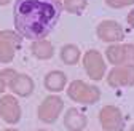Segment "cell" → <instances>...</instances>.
Here are the masks:
<instances>
[{
    "label": "cell",
    "instance_id": "obj_1",
    "mask_svg": "<svg viewBox=\"0 0 134 131\" xmlns=\"http://www.w3.org/2000/svg\"><path fill=\"white\" fill-rule=\"evenodd\" d=\"M62 13L59 0H16L13 16L16 32L29 40L46 39Z\"/></svg>",
    "mask_w": 134,
    "mask_h": 131
},
{
    "label": "cell",
    "instance_id": "obj_2",
    "mask_svg": "<svg viewBox=\"0 0 134 131\" xmlns=\"http://www.w3.org/2000/svg\"><path fill=\"white\" fill-rule=\"evenodd\" d=\"M67 96L74 102L91 106L100 99V90L94 85L83 81V80H74V81H70L69 88H67Z\"/></svg>",
    "mask_w": 134,
    "mask_h": 131
},
{
    "label": "cell",
    "instance_id": "obj_3",
    "mask_svg": "<svg viewBox=\"0 0 134 131\" xmlns=\"http://www.w3.org/2000/svg\"><path fill=\"white\" fill-rule=\"evenodd\" d=\"M62 109H64V101L56 94H49L42 101V104L37 109L38 120L46 123V125H51V123H54L58 120Z\"/></svg>",
    "mask_w": 134,
    "mask_h": 131
},
{
    "label": "cell",
    "instance_id": "obj_4",
    "mask_svg": "<svg viewBox=\"0 0 134 131\" xmlns=\"http://www.w3.org/2000/svg\"><path fill=\"white\" fill-rule=\"evenodd\" d=\"M99 122L104 131H125L123 112L116 106H104L99 112Z\"/></svg>",
    "mask_w": 134,
    "mask_h": 131
},
{
    "label": "cell",
    "instance_id": "obj_5",
    "mask_svg": "<svg viewBox=\"0 0 134 131\" xmlns=\"http://www.w3.org/2000/svg\"><path fill=\"white\" fill-rule=\"evenodd\" d=\"M83 66H85V70L91 80L99 81L105 77L107 66H105L102 54L97 50H88L85 53V56H83Z\"/></svg>",
    "mask_w": 134,
    "mask_h": 131
},
{
    "label": "cell",
    "instance_id": "obj_6",
    "mask_svg": "<svg viewBox=\"0 0 134 131\" xmlns=\"http://www.w3.org/2000/svg\"><path fill=\"white\" fill-rule=\"evenodd\" d=\"M21 46V35L13 30H0V62L13 61L16 50Z\"/></svg>",
    "mask_w": 134,
    "mask_h": 131
},
{
    "label": "cell",
    "instance_id": "obj_7",
    "mask_svg": "<svg viewBox=\"0 0 134 131\" xmlns=\"http://www.w3.org/2000/svg\"><path fill=\"white\" fill-rule=\"evenodd\" d=\"M107 85L112 88L134 86V64H120L109 72Z\"/></svg>",
    "mask_w": 134,
    "mask_h": 131
},
{
    "label": "cell",
    "instance_id": "obj_8",
    "mask_svg": "<svg viewBox=\"0 0 134 131\" xmlns=\"http://www.w3.org/2000/svg\"><path fill=\"white\" fill-rule=\"evenodd\" d=\"M105 58L113 66L129 64L134 59V45H131V43H112L105 50Z\"/></svg>",
    "mask_w": 134,
    "mask_h": 131
},
{
    "label": "cell",
    "instance_id": "obj_9",
    "mask_svg": "<svg viewBox=\"0 0 134 131\" xmlns=\"http://www.w3.org/2000/svg\"><path fill=\"white\" fill-rule=\"evenodd\" d=\"M96 34L99 40H102L105 43H120L125 39L123 27L116 21H112V19H105L100 23L96 29Z\"/></svg>",
    "mask_w": 134,
    "mask_h": 131
},
{
    "label": "cell",
    "instance_id": "obj_10",
    "mask_svg": "<svg viewBox=\"0 0 134 131\" xmlns=\"http://www.w3.org/2000/svg\"><path fill=\"white\" fill-rule=\"evenodd\" d=\"M0 117L8 125H16L21 120V106L14 96L3 94L0 97Z\"/></svg>",
    "mask_w": 134,
    "mask_h": 131
},
{
    "label": "cell",
    "instance_id": "obj_11",
    "mask_svg": "<svg viewBox=\"0 0 134 131\" xmlns=\"http://www.w3.org/2000/svg\"><path fill=\"white\" fill-rule=\"evenodd\" d=\"M88 125V117L75 107H70L64 115V126L69 131H83Z\"/></svg>",
    "mask_w": 134,
    "mask_h": 131
},
{
    "label": "cell",
    "instance_id": "obj_12",
    "mask_svg": "<svg viewBox=\"0 0 134 131\" xmlns=\"http://www.w3.org/2000/svg\"><path fill=\"white\" fill-rule=\"evenodd\" d=\"M10 90L14 93V94H18L21 97H27L34 93V80L26 75V74H18L13 80H11V83L8 85Z\"/></svg>",
    "mask_w": 134,
    "mask_h": 131
},
{
    "label": "cell",
    "instance_id": "obj_13",
    "mask_svg": "<svg viewBox=\"0 0 134 131\" xmlns=\"http://www.w3.org/2000/svg\"><path fill=\"white\" fill-rule=\"evenodd\" d=\"M43 85L51 93H61L67 86V75L62 70H51L45 75Z\"/></svg>",
    "mask_w": 134,
    "mask_h": 131
},
{
    "label": "cell",
    "instance_id": "obj_14",
    "mask_svg": "<svg viewBox=\"0 0 134 131\" xmlns=\"http://www.w3.org/2000/svg\"><path fill=\"white\" fill-rule=\"evenodd\" d=\"M30 51L38 59H51L54 56V46L46 39H38V40H32Z\"/></svg>",
    "mask_w": 134,
    "mask_h": 131
},
{
    "label": "cell",
    "instance_id": "obj_15",
    "mask_svg": "<svg viewBox=\"0 0 134 131\" xmlns=\"http://www.w3.org/2000/svg\"><path fill=\"white\" fill-rule=\"evenodd\" d=\"M81 58V53L78 50L77 45H72V43H67L61 48V61L67 66H75L78 64Z\"/></svg>",
    "mask_w": 134,
    "mask_h": 131
},
{
    "label": "cell",
    "instance_id": "obj_16",
    "mask_svg": "<svg viewBox=\"0 0 134 131\" xmlns=\"http://www.w3.org/2000/svg\"><path fill=\"white\" fill-rule=\"evenodd\" d=\"M86 5H88V0H64L62 8L67 10L69 13L80 14L83 10L86 8Z\"/></svg>",
    "mask_w": 134,
    "mask_h": 131
},
{
    "label": "cell",
    "instance_id": "obj_17",
    "mask_svg": "<svg viewBox=\"0 0 134 131\" xmlns=\"http://www.w3.org/2000/svg\"><path fill=\"white\" fill-rule=\"evenodd\" d=\"M105 3L110 8H123V7L134 5V0H105Z\"/></svg>",
    "mask_w": 134,
    "mask_h": 131
},
{
    "label": "cell",
    "instance_id": "obj_18",
    "mask_svg": "<svg viewBox=\"0 0 134 131\" xmlns=\"http://www.w3.org/2000/svg\"><path fill=\"white\" fill-rule=\"evenodd\" d=\"M16 75H18V72H16L14 69H3L2 72H0V78H2L5 83H7V86L11 83V80H13Z\"/></svg>",
    "mask_w": 134,
    "mask_h": 131
},
{
    "label": "cell",
    "instance_id": "obj_19",
    "mask_svg": "<svg viewBox=\"0 0 134 131\" xmlns=\"http://www.w3.org/2000/svg\"><path fill=\"white\" fill-rule=\"evenodd\" d=\"M128 23H129V26L134 29V8L129 11V14H128Z\"/></svg>",
    "mask_w": 134,
    "mask_h": 131
},
{
    "label": "cell",
    "instance_id": "obj_20",
    "mask_svg": "<svg viewBox=\"0 0 134 131\" xmlns=\"http://www.w3.org/2000/svg\"><path fill=\"white\" fill-rule=\"evenodd\" d=\"M5 88H7V83H5V81H3L2 78H0V94H2V93L5 91Z\"/></svg>",
    "mask_w": 134,
    "mask_h": 131
},
{
    "label": "cell",
    "instance_id": "obj_21",
    "mask_svg": "<svg viewBox=\"0 0 134 131\" xmlns=\"http://www.w3.org/2000/svg\"><path fill=\"white\" fill-rule=\"evenodd\" d=\"M11 2V0H0V7H3V5H8Z\"/></svg>",
    "mask_w": 134,
    "mask_h": 131
},
{
    "label": "cell",
    "instance_id": "obj_22",
    "mask_svg": "<svg viewBox=\"0 0 134 131\" xmlns=\"http://www.w3.org/2000/svg\"><path fill=\"white\" fill-rule=\"evenodd\" d=\"M3 131H19V129H16V128H7V129H3Z\"/></svg>",
    "mask_w": 134,
    "mask_h": 131
},
{
    "label": "cell",
    "instance_id": "obj_23",
    "mask_svg": "<svg viewBox=\"0 0 134 131\" xmlns=\"http://www.w3.org/2000/svg\"><path fill=\"white\" fill-rule=\"evenodd\" d=\"M129 131H134V125H132V126H131V128H129Z\"/></svg>",
    "mask_w": 134,
    "mask_h": 131
},
{
    "label": "cell",
    "instance_id": "obj_24",
    "mask_svg": "<svg viewBox=\"0 0 134 131\" xmlns=\"http://www.w3.org/2000/svg\"><path fill=\"white\" fill-rule=\"evenodd\" d=\"M35 131H49V129H35Z\"/></svg>",
    "mask_w": 134,
    "mask_h": 131
},
{
    "label": "cell",
    "instance_id": "obj_25",
    "mask_svg": "<svg viewBox=\"0 0 134 131\" xmlns=\"http://www.w3.org/2000/svg\"><path fill=\"white\" fill-rule=\"evenodd\" d=\"M132 61H134V59H132Z\"/></svg>",
    "mask_w": 134,
    "mask_h": 131
}]
</instances>
